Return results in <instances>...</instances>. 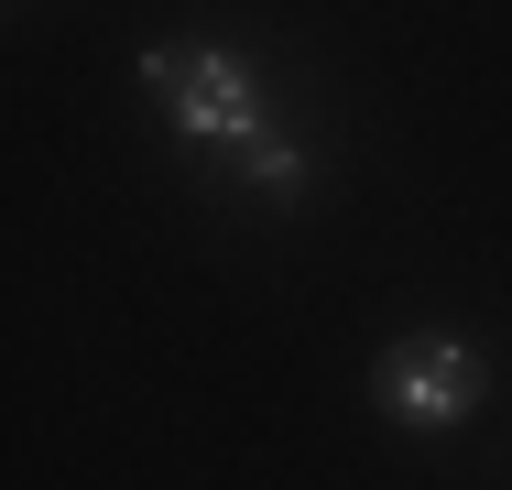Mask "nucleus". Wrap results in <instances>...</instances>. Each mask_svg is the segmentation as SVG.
Returning <instances> with one entry per match:
<instances>
[{
  "label": "nucleus",
  "mask_w": 512,
  "mask_h": 490,
  "mask_svg": "<svg viewBox=\"0 0 512 490\" xmlns=\"http://www.w3.org/2000/svg\"><path fill=\"white\" fill-rule=\"evenodd\" d=\"M240 164H251V175H262V186H273V196H295V186H306V153H295L284 131H262V142H251Z\"/></svg>",
  "instance_id": "obj_3"
},
{
  "label": "nucleus",
  "mask_w": 512,
  "mask_h": 490,
  "mask_svg": "<svg viewBox=\"0 0 512 490\" xmlns=\"http://www.w3.org/2000/svg\"><path fill=\"white\" fill-rule=\"evenodd\" d=\"M480 392H491V360L480 349H458V338H404L393 360H382V414L393 425H469L480 414Z\"/></svg>",
  "instance_id": "obj_2"
},
{
  "label": "nucleus",
  "mask_w": 512,
  "mask_h": 490,
  "mask_svg": "<svg viewBox=\"0 0 512 490\" xmlns=\"http://www.w3.org/2000/svg\"><path fill=\"white\" fill-rule=\"evenodd\" d=\"M142 77L153 98L186 120V142H218V153H251L273 120H262V77L240 66V55H218V44H153L142 55Z\"/></svg>",
  "instance_id": "obj_1"
}]
</instances>
